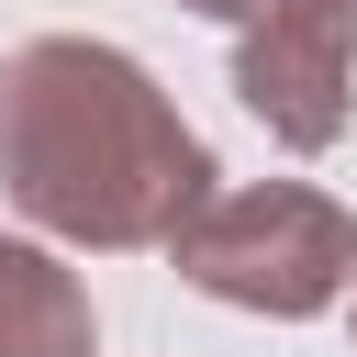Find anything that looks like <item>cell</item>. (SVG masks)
Segmentation results:
<instances>
[{
    "label": "cell",
    "instance_id": "3",
    "mask_svg": "<svg viewBox=\"0 0 357 357\" xmlns=\"http://www.w3.org/2000/svg\"><path fill=\"white\" fill-rule=\"evenodd\" d=\"M212 22H234V89L245 112L324 156L346 134V67H357V0H190Z\"/></svg>",
    "mask_w": 357,
    "mask_h": 357
},
{
    "label": "cell",
    "instance_id": "2",
    "mask_svg": "<svg viewBox=\"0 0 357 357\" xmlns=\"http://www.w3.org/2000/svg\"><path fill=\"white\" fill-rule=\"evenodd\" d=\"M167 257H178L190 290H212L234 312H268V324H301L357 279V223L301 178H257V190H212L167 234Z\"/></svg>",
    "mask_w": 357,
    "mask_h": 357
},
{
    "label": "cell",
    "instance_id": "1",
    "mask_svg": "<svg viewBox=\"0 0 357 357\" xmlns=\"http://www.w3.org/2000/svg\"><path fill=\"white\" fill-rule=\"evenodd\" d=\"M0 178L67 245H167L212 201V156L178 100L89 33H33L0 56Z\"/></svg>",
    "mask_w": 357,
    "mask_h": 357
},
{
    "label": "cell",
    "instance_id": "4",
    "mask_svg": "<svg viewBox=\"0 0 357 357\" xmlns=\"http://www.w3.org/2000/svg\"><path fill=\"white\" fill-rule=\"evenodd\" d=\"M89 346H100L89 290H78L45 245L0 234V357H89Z\"/></svg>",
    "mask_w": 357,
    "mask_h": 357
}]
</instances>
